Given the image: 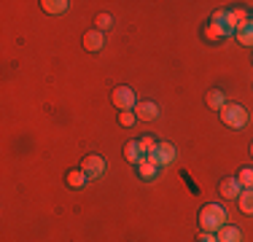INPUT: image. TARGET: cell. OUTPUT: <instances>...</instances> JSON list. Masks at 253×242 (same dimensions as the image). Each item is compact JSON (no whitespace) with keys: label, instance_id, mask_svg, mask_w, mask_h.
<instances>
[{"label":"cell","instance_id":"6da1fadb","mask_svg":"<svg viewBox=\"0 0 253 242\" xmlns=\"http://www.w3.org/2000/svg\"><path fill=\"white\" fill-rule=\"evenodd\" d=\"M197 221H200L202 232L215 234L226 223V210L221 207V204H205V207L200 210V218H197Z\"/></svg>","mask_w":253,"mask_h":242},{"label":"cell","instance_id":"7a4b0ae2","mask_svg":"<svg viewBox=\"0 0 253 242\" xmlns=\"http://www.w3.org/2000/svg\"><path fill=\"white\" fill-rule=\"evenodd\" d=\"M221 121H224V126L243 129V126L248 124V111H245L243 105H237V102H226V105L221 108Z\"/></svg>","mask_w":253,"mask_h":242},{"label":"cell","instance_id":"3957f363","mask_svg":"<svg viewBox=\"0 0 253 242\" xmlns=\"http://www.w3.org/2000/svg\"><path fill=\"white\" fill-rule=\"evenodd\" d=\"M175 154H178V151H175V145H172V143H159L151 154L146 156V159L151 161V164H156V167H167V164L175 161Z\"/></svg>","mask_w":253,"mask_h":242},{"label":"cell","instance_id":"277c9868","mask_svg":"<svg viewBox=\"0 0 253 242\" xmlns=\"http://www.w3.org/2000/svg\"><path fill=\"white\" fill-rule=\"evenodd\" d=\"M111 102L119 108V111H135L137 97H135V92H132L129 86H116L111 92Z\"/></svg>","mask_w":253,"mask_h":242},{"label":"cell","instance_id":"5b68a950","mask_svg":"<svg viewBox=\"0 0 253 242\" xmlns=\"http://www.w3.org/2000/svg\"><path fill=\"white\" fill-rule=\"evenodd\" d=\"M81 169L86 172L89 180H97V178H102V175H105V159H102L100 154H89V156H84Z\"/></svg>","mask_w":253,"mask_h":242},{"label":"cell","instance_id":"8992f818","mask_svg":"<svg viewBox=\"0 0 253 242\" xmlns=\"http://www.w3.org/2000/svg\"><path fill=\"white\" fill-rule=\"evenodd\" d=\"M84 48L92 51V54L102 51V48H105V33H102V30H89V33L84 35Z\"/></svg>","mask_w":253,"mask_h":242},{"label":"cell","instance_id":"52a82bcc","mask_svg":"<svg viewBox=\"0 0 253 242\" xmlns=\"http://www.w3.org/2000/svg\"><path fill=\"white\" fill-rule=\"evenodd\" d=\"M135 116L140 121H154L156 116H159V105L151 102V100H143V102H137V105H135Z\"/></svg>","mask_w":253,"mask_h":242},{"label":"cell","instance_id":"ba28073f","mask_svg":"<svg viewBox=\"0 0 253 242\" xmlns=\"http://www.w3.org/2000/svg\"><path fill=\"white\" fill-rule=\"evenodd\" d=\"M240 191H243V186H240L237 178H224V180L218 183V194H221L224 199H237Z\"/></svg>","mask_w":253,"mask_h":242},{"label":"cell","instance_id":"9c48e42d","mask_svg":"<svg viewBox=\"0 0 253 242\" xmlns=\"http://www.w3.org/2000/svg\"><path fill=\"white\" fill-rule=\"evenodd\" d=\"M202 35H205V40H224V38H229L232 33H226L224 30V24H215V22H208L205 24V30H202Z\"/></svg>","mask_w":253,"mask_h":242},{"label":"cell","instance_id":"30bf717a","mask_svg":"<svg viewBox=\"0 0 253 242\" xmlns=\"http://www.w3.org/2000/svg\"><path fill=\"white\" fill-rule=\"evenodd\" d=\"M215 237H218V242H243V232H240L237 226H229V223H224V226L215 232Z\"/></svg>","mask_w":253,"mask_h":242},{"label":"cell","instance_id":"8fae6325","mask_svg":"<svg viewBox=\"0 0 253 242\" xmlns=\"http://www.w3.org/2000/svg\"><path fill=\"white\" fill-rule=\"evenodd\" d=\"M86 172H84V169L81 167H78V169H70V172L68 175H65V183H68L70 186V189H84V186H86Z\"/></svg>","mask_w":253,"mask_h":242},{"label":"cell","instance_id":"7c38bea8","mask_svg":"<svg viewBox=\"0 0 253 242\" xmlns=\"http://www.w3.org/2000/svg\"><path fill=\"white\" fill-rule=\"evenodd\" d=\"M124 159L129 161V164H140L143 159H146V156L140 154V145H137V140H129L124 145Z\"/></svg>","mask_w":253,"mask_h":242},{"label":"cell","instance_id":"4fadbf2b","mask_svg":"<svg viewBox=\"0 0 253 242\" xmlns=\"http://www.w3.org/2000/svg\"><path fill=\"white\" fill-rule=\"evenodd\" d=\"M234 38H237L243 46H253V19L245 22V24H240V27L234 30Z\"/></svg>","mask_w":253,"mask_h":242},{"label":"cell","instance_id":"5bb4252c","mask_svg":"<svg viewBox=\"0 0 253 242\" xmlns=\"http://www.w3.org/2000/svg\"><path fill=\"white\" fill-rule=\"evenodd\" d=\"M237 207H240V213L253 215V189H243V191H240V197H237Z\"/></svg>","mask_w":253,"mask_h":242},{"label":"cell","instance_id":"9a60e30c","mask_svg":"<svg viewBox=\"0 0 253 242\" xmlns=\"http://www.w3.org/2000/svg\"><path fill=\"white\" fill-rule=\"evenodd\" d=\"M205 102H208V108H213V111H221V108L226 105V94L221 92V89H210L208 97H205Z\"/></svg>","mask_w":253,"mask_h":242},{"label":"cell","instance_id":"2e32d148","mask_svg":"<svg viewBox=\"0 0 253 242\" xmlns=\"http://www.w3.org/2000/svg\"><path fill=\"white\" fill-rule=\"evenodd\" d=\"M68 0H43V3H41V8L46 11V14H65V11H68Z\"/></svg>","mask_w":253,"mask_h":242},{"label":"cell","instance_id":"e0dca14e","mask_svg":"<svg viewBox=\"0 0 253 242\" xmlns=\"http://www.w3.org/2000/svg\"><path fill=\"white\" fill-rule=\"evenodd\" d=\"M156 169H159L156 164H151L148 159H143L140 164H137V175H140L143 180H154V178H156Z\"/></svg>","mask_w":253,"mask_h":242},{"label":"cell","instance_id":"ac0fdd59","mask_svg":"<svg viewBox=\"0 0 253 242\" xmlns=\"http://www.w3.org/2000/svg\"><path fill=\"white\" fill-rule=\"evenodd\" d=\"M234 178L240 180V186H243V189H253V167H243L237 175H234Z\"/></svg>","mask_w":253,"mask_h":242},{"label":"cell","instance_id":"d6986e66","mask_svg":"<svg viewBox=\"0 0 253 242\" xmlns=\"http://www.w3.org/2000/svg\"><path fill=\"white\" fill-rule=\"evenodd\" d=\"M137 145H140V154H143V156H148L159 143H156V137H154V135H143L140 140H137Z\"/></svg>","mask_w":253,"mask_h":242},{"label":"cell","instance_id":"ffe728a7","mask_svg":"<svg viewBox=\"0 0 253 242\" xmlns=\"http://www.w3.org/2000/svg\"><path fill=\"white\" fill-rule=\"evenodd\" d=\"M135 121H137L135 111H119V124H122V126H126V129H129Z\"/></svg>","mask_w":253,"mask_h":242},{"label":"cell","instance_id":"44dd1931","mask_svg":"<svg viewBox=\"0 0 253 242\" xmlns=\"http://www.w3.org/2000/svg\"><path fill=\"white\" fill-rule=\"evenodd\" d=\"M94 24H97L102 33H105V30L113 24V16H111V14H97V16H94Z\"/></svg>","mask_w":253,"mask_h":242},{"label":"cell","instance_id":"7402d4cb","mask_svg":"<svg viewBox=\"0 0 253 242\" xmlns=\"http://www.w3.org/2000/svg\"><path fill=\"white\" fill-rule=\"evenodd\" d=\"M197 242H218V237H215V234H210V232H202L200 237H197Z\"/></svg>","mask_w":253,"mask_h":242},{"label":"cell","instance_id":"603a6c76","mask_svg":"<svg viewBox=\"0 0 253 242\" xmlns=\"http://www.w3.org/2000/svg\"><path fill=\"white\" fill-rule=\"evenodd\" d=\"M248 151H251V156H253V143H251V148H248Z\"/></svg>","mask_w":253,"mask_h":242},{"label":"cell","instance_id":"cb8c5ba5","mask_svg":"<svg viewBox=\"0 0 253 242\" xmlns=\"http://www.w3.org/2000/svg\"><path fill=\"white\" fill-rule=\"evenodd\" d=\"M251 19H253V14H251Z\"/></svg>","mask_w":253,"mask_h":242}]
</instances>
